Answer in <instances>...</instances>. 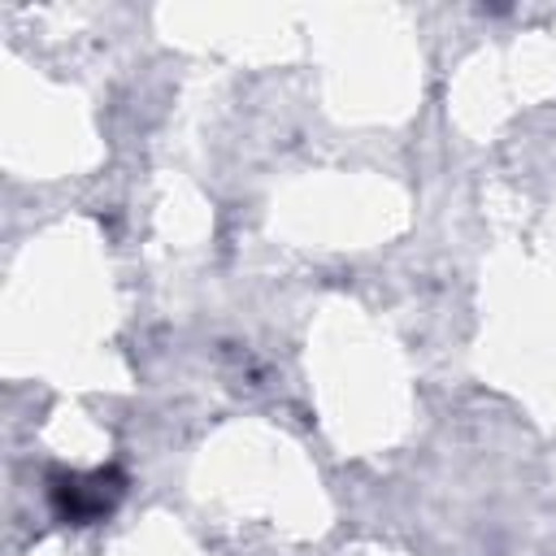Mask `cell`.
Returning a JSON list of instances; mask_svg holds the SVG:
<instances>
[{
	"label": "cell",
	"instance_id": "obj_1",
	"mask_svg": "<svg viewBox=\"0 0 556 556\" xmlns=\"http://www.w3.org/2000/svg\"><path fill=\"white\" fill-rule=\"evenodd\" d=\"M122 495V478L113 469H96V473H70L52 486V508L65 521H96L113 508V500Z\"/></svg>",
	"mask_w": 556,
	"mask_h": 556
}]
</instances>
